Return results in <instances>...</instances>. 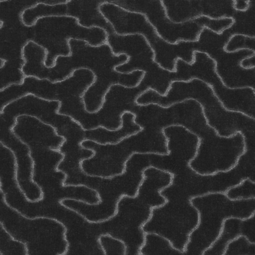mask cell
<instances>
[{
  "label": "cell",
  "instance_id": "cell-10",
  "mask_svg": "<svg viewBox=\"0 0 255 255\" xmlns=\"http://www.w3.org/2000/svg\"><path fill=\"white\" fill-rule=\"evenodd\" d=\"M5 1H8V0H0V3L3 2H5Z\"/></svg>",
  "mask_w": 255,
  "mask_h": 255
},
{
  "label": "cell",
  "instance_id": "cell-1",
  "mask_svg": "<svg viewBox=\"0 0 255 255\" xmlns=\"http://www.w3.org/2000/svg\"><path fill=\"white\" fill-rule=\"evenodd\" d=\"M49 220H52V221H54L57 222V223L60 224L64 229V231L63 233V240L65 242L66 246L64 252L63 253H62V255H66L67 254L68 252L69 247V246H70L69 242L68 240L67 239V233L68 229L66 227V226L64 224V223H63L61 221H59L57 219H55V218H54L49 217Z\"/></svg>",
  "mask_w": 255,
  "mask_h": 255
},
{
  "label": "cell",
  "instance_id": "cell-7",
  "mask_svg": "<svg viewBox=\"0 0 255 255\" xmlns=\"http://www.w3.org/2000/svg\"><path fill=\"white\" fill-rule=\"evenodd\" d=\"M111 238H112L113 240L119 241V242H120L121 243H122L124 245V249L123 255H127L128 246L126 244L125 242L123 240H122L121 239H118V238H115L113 236H112Z\"/></svg>",
  "mask_w": 255,
  "mask_h": 255
},
{
  "label": "cell",
  "instance_id": "cell-4",
  "mask_svg": "<svg viewBox=\"0 0 255 255\" xmlns=\"http://www.w3.org/2000/svg\"><path fill=\"white\" fill-rule=\"evenodd\" d=\"M54 171L56 172H61L62 173H63L64 175V177L61 182V186L62 187H65V182L68 178V174L64 171L59 169L58 168H54Z\"/></svg>",
  "mask_w": 255,
  "mask_h": 255
},
{
  "label": "cell",
  "instance_id": "cell-2",
  "mask_svg": "<svg viewBox=\"0 0 255 255\" xmlns=\"http://www.w3.org/2000/svg\"><path fill=\"white\" fill-rule=\"evenodd\" d=\"M197 137L198 138V142H197V147L196 148V151L195 152V154H194L193 157L192 158H191L189 160L188 163H187L188 166L190 168L192 167L191 166V163L196 157V156H197V154H198V153L199 152V148H200V145H201V144L202 138L201 137H200L199 136H197Z\"/></svg>",
  "mask_w": 255,
  "mask_h": 255
},
{
  "label": "cell",
  "instance_id": "cell-6",
  "mask_svg": "<svg viewBox=\"0 0 255 255\" xmlns=\"http://www.w3.org/2000/svg\"><path fill=\"white\" fill-rule=\"evenodd\" d=\"M102 237H107V235H106V234H101L98 238L97 241V242L98 243L99 245H100V249H101V250L103 251L104 255H107V252H106V250L105 249L103 245H102V243H101V239Z\"/></svg>",
  "mask_w": 255,
  "mask_h": 255
},
{
  "label": "cell",
  "instance_id": "cell-8",
  "mask_svg": "<svg viewBox=\"0 0 255 255\" xmlns=\"http://www.w3.org/2000/svg\"><path fill=\"white\" fill-rule=\"evenodd\" d=\"M179 57L177 56L176 58H174L173 60V68L172 70V73H176L177 72V62L179 60Z\"/></svg>",
  "mask_w": 255,
  "mask_h": 255
},
{
  "label": "cell",
  "instance_id": "cell-5",
  "mask_svg": "<svg viewBox=\"0 0 255 255\" xmlns=\"http://www.w3.org/2000/svg\"><path fill=\"white\" fill-rule=\"evenodd\" d=\"M0 225L1 226V228L3 230V231L9 236L10 238L11 239V240L12 241L16 242L17 243H19L23 245V244H24L23 242H22L21 241H19V240L14 239V238L11 235V234L7 231L6 229L4 226L3 223L2 222H1L0 221Z\"/></svg>",
  "mask_w": 255,
  "mask_h": 255
},
{
  "label": "cell",
  "instance_id": "cell-3",
  "mask_svg": "<svg viewBox=\"0 0 255 255\" xmlns=\"http://www.w3.org/2000/svg\"><path fill=\"white\" fill-rule=\"evenodd\" d=\"M93 76H94V78H93V81L92 82V83H91L85 89V90H84V91L80 94V98L82 100L84 99V97L85 96V94H86V93L87 92V91L89 89V88L92 87L94 83H95V82H96V80H97V76L96 75V74H94L93 75Z\"/></svg>",
  "mask_w": 255,
  "mask_h": 255
},
{
  "label": "cell",
  "instance_id": "cell-9",
  "mask_svg": "<svg viewBox=\"0 0 255 255\" xmlns=\"http://www.w3.org/2000/svg\"><path fill=\"white\" fill-rule=\"evenodd\" d=\"M23 246H24V250H25V255H29V253H28L27 243L26 242H24Z\"/></svg>",
  "mask_w": 255,
  "mask_h": 255
}]
</instances>
